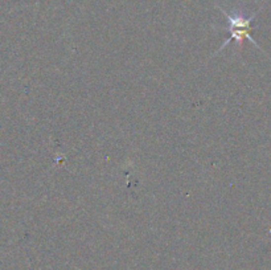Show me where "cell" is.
Returning a JSON list of instances; mask_svg holds the SVG:
<instances>
[{
    "label": "cell",
    "instance_id": "obj_1",
    "mask_svg": "<svg viewBox=\"0 0 271 270\" xmlns=\"http://www.w3.org/2000/svg\"><path fill=\"white\" fill-rule=\"evenodd\" d=\"M222 12L225 13L226 19H228V27H226V31H229L230 36L228 38L224 44L221 45L220 50L224 49L230 41H237L242 42L243 39H247L249 41L253 42L254 45H257V42L253 40V38L250 36V31H251V23L254 20L255 13L251 15V16L246 17L243 13L241 12H232L228 13L226 11H224L222 8H220Z\"/></svg>",
    "mask_w": 271,
    "mask_h": 270
}]
</instances>
